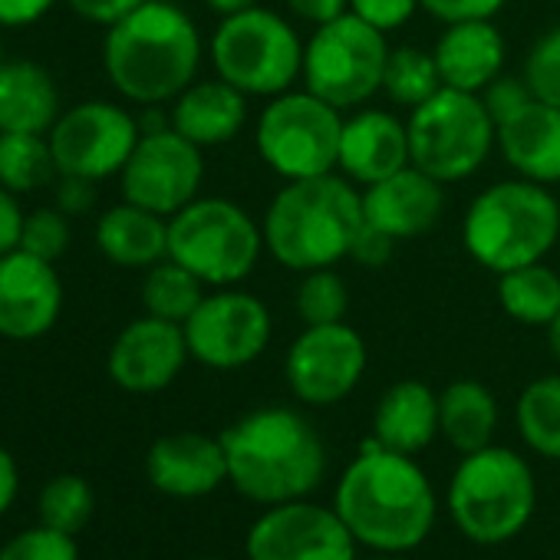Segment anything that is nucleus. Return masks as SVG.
I'll return each instance as SVG.
<instances>
[{"label": "nucleus", "mask_w": 560, "mask_h": 560, "mask_svg": "<svg viewBox=\"0 0 560 560\" xmlns=\"http://www.w3.org/2000/svg\"><path fill=\"white\" fill-rule=\"evenodd\" d=\"M334 511L360 547L376 553H409L429 540L439 521V491L416 455L363 442L340 471Z\"/></svg>", "instance_id": "f257e3e1"}, {"label": "nucleus", "mask_w": 560, "mask_h": 560, "mask_svg": "<svg viewBox=\"0 0 560 560\" xmlns=\"http://www.w3.org/2000/svg\"><path fill=\"white\" fill-rule=\"evenodd\" d=\"M228 485L250 504L273 508L314 498L327 475L317 425L291 406H260L221 432Z\"/></svg>", "instance_id": "f03ea898"}, {"label": "nucleus", "mask_w": 560, "mask_h": 560, "mask_svg": "<svg viewBox=\"0 0 560 560\" xmlns=\"http://www.w3.org/2000/svg\"><path fill=\"white\" fill-rule=\"evenodd\" d=\"M201 54L205 44L188 11L168 0H145L106 27L103 70L122 100L149 109L172 103L198 80Z\"/></svg>", "instance_id": "7ed1b4c3"}, {"label": "nucleus", "mask_w": 560, "mask_h": 560, "mask_svg": "<svg viewBox=\"0 0 560 560\" xmlns=\"http://www.w3.org/2000/svg\"><path fill=\"white\" fill-rule=\"evenodd\" d=\"M260 228L264 247L280 267L298 273L337 267L363 228V195L340 172L298 178L270 198Z\"/></svg>", "instance_id": "20e7f679"}, {"label": "nucleus", "mask_w": 560, "mask_h": 560, "mask_svg": "<svg viewBox=\"0 0 560 560\" xmlns=\"http://www.w3.org/2000/svg\"><path fill=\"white\" fill-rule=\"evenodd\" d=\"M560 241V201L547 185L504 178L471 198L462 218V244L475 264L508 273L544 260Z\"/></svg>", "instance_id": "39448f33"}, {"label": "nucleus", "mask_w": 560, "mask_h": 560, "mask_svg": "<svg viewBox=\"0 0 560 560\" xmlns=\"http://www.w3.org/2000/svg\"><path fill=\"white\" fill-rule=\"evenodd\" d=\"M445 508L458 534L481 547L514 540L537 511V478L530 462L508 445H485L458 458Z\"/></svg>", "instance_id": "423d86ee"}, {"label": "nucleus", "mask_w": 560, "mask_h": 560, "mask_svg": "<svg viewBox=\"0 0 560 560\" xmlns=\"http://www.w3.org/2000/svg\"><path fill=\"white\" fill-rule=\"evenodd\" d=\"M264 228L231 198H195L168 218V257L205 288H237L264 254Z\"/></svg>", "instance_id": "0eeeda50"}, {"label": "nucleus", "mask_w": 560, "mask_h": 560, "mask_svg": "<svg viewBox=\"0 0 560 560\" xmlns=\"http://www.w3.org/2000/svg\"><path fill=\"white\" fill-rule=\"evenodd\" d=\"M208 50L214 77L244 96L270 100L288 93L304 70V40L294 24L260 4L221 18Z\"/></svg>", "instance_id": "6e6552de"}, {"label": "nucleus", "mask_w": 560, "mask_h": 560, "mask_svg": "<svg viewBox=\"0 0 560 560\" xmlns=\"http://www.w3.org/2000/svg\"><path fill=\"white\" fill-rule=\"evenodd\" d=\"M406 129L412 165L442 185L471 178L498 145V126L481 96L448 86L409 109Z\"/></svg>", "instance_id": "1a4fd4ad"}, {"label": "nucleus", "mask_w": 560, "mask_h": 560, "mask_svg": "<svg viewBox=\"0 0 560 560\" xmlns=\"http://www.w3.org/2000/svg\"><path fill=\"white\" fill-rule=\"evenodd\" d=\"M343 116L311 90H288L270 96L254 126V149L260 162L284 182L337 172Z\"/></svg>", "instance_id": "9d476101"}, {"label": "nucleus", "mask_w": 560, "mask_h": 560, "mask_svg": "<svg viewBox=\"0 0 560 560\" xmlns=\"http://www.w3.org/2000/svg\"><path fill=\"white\" fill-rule=\"evenodd\" d=\"M389 50L386 31L347 11L337 21L314 27V34L304 40L301 83L340 113L360 109L383 93Z\"/></svg>", "instance_id": "9b49d317"}, {"label": "nucleus", "mask_w": 560, "mask_h": 560, "mask_svg": "<svg viewBox=\"0 0 560 560\" xmlns=\"http://www.w3.org/2000/svg\"><path fill=\"white\" fill-rule=\"evenodd\" d=\"M182 327L191 360L214 373L250 366L273 337V317L267 304L241 288L208 291Z\"/></svg>", "instance_id": "f8f14e48"}, {"label": "nucleus", "mask_w": 560, "mask_h": 560, "mask_svg": "<svg viewBox=\"0 0 560 560\" xmlns=\"http://www.w3.org/2000/svg\"><path fill=\"white\" fill-rule=\"evenodd\" d=\"M142 136L139 116L109 100H86L60 113L47 132L60 175L106 182L122 172Z\"/></svg>", "instance_id": "ddd939ff"}, {"label": "nucleus", "mask_w": 560, "mask_h": 560, "mask_svg": "<svg viewBox=\"0 0 560 560\" xmlns=\"http://www.w3.org/2000/svg\"><path fill=\"white\" fill-rule=\"evenodd\" d=\"M370 366V350L360 330L347 320L304 327L284 357V380L304 406L327 409L357 393Z\"/></svg>", "instance_id": "4468645a"}, {"label": "nucleus", "mask_w": 560, "mask_h": 560, "mask_svg": "<svg viewBox=\"0 0 560 560\" xmlns=\"http://www.w3.org/2000/svg\"><path fill=\"white\" fill-rule=\"evenodd\" d=\"M244 560H360V544L334 504L301 498L264 508L254 517Z\"/></svg>", "instance_id": "2eb2a0df"}, {"label": "nucleus", "mask_w": 560, "mask_h": 560, "mask_svg": "<svg viewBox=\"0 0 560 560\" xmlns=\"http://www.w3.org/2000/svg\"><path fill=\"white\" fill-rule=\"evenodd\" d=\"M205 149L178 136L172 126L142 132L129 162L119 172V191L126 201L149 208L162 218L191 205L205 182Z\"/></svg>", "instance_id": "dca6fc26"}, {"label": "nucleus", "mask_w": 560, "mask_h": 560, "mask_svg": "<svg viewBox=\"0 0 560 560\" xmlns=\"http://www.w3.org/2000/svg\"><path fill=\"white\" fill-rule=\"evenodd\" d=\"M188 360L185 327L142 314L116 334L106 357V373L122 393L155 396L182 376Z\"/></svg>", "instance_id": "f3484780"}, {"label": "nucleus", "mask_w": 560, "mask_h": 560, "mask_svg": "<svg viewBox=\"0 0 560 560\" xmlns=\"http://www.w3.org/2000/svg\"><path fill=\"white\" fill-rule=\"evenodd\" d=\"M63 280L54 260L27 250L0 257V337L31 343L47 337L63 314Z\"/></svg>", "instance_id": "a211bd4d"}, {"label": "nucleus", "mask_w": 560, "mask_h": 560, "mask_svg": "<svg viewBox=\"0 0 560 560\" xmlns=\"http://www.w3.org/2000/svg\"><path fill=\"white\" fill-rule=\"evenodd\" d=\"M149 485L175 501H201L228 485V458L221 435L182 429L159 435L145 452Z\"/></svg>", "instance_id": "6ab92c4d"}, {"label": "nucleus", "mask_w": 560, "mask_h": 560, "mask_svg": "<svg viewBox=\"0 0 560 560\" xmlns=\"http://www.w3.org/2000/svg\"><path fill=\"white\" fill-rule=\"evenodd\" d=\"M412 165L409 159V129L393 109L360 106L343 116L340 159L337 172L350 178L357 188L389 178L393 172Z\"/></svg>", "instance_id": "aec40b11"}, {"label": "nucleus", "mask_w": 560, "mask_h": 560, "mask_svg": "<svg viewBox=\"0 0 560 560\" xmlns=\"http://www.w3.org/2000/svg\"><path fill=\"white\" fill-rule=\"evenodd\" d=\"M363 221L386 231L396 241H412L432 231L445 211V185L416 165L393 172L383 182L360 188Z\"/></svg>", "instance_id": "412c9836"}, {"label": "nucleus", "mask_w": 560, "mask_h": 560, "mask_svg": "<svg viewBox=\"0 0 560 560\" xmlns=\"http://www.w3.org/2000/svg\"><path fill=\"white\" fill-rule=\"evenodd\" d=\"M442 86L462 93H481L494 77L504 73V37L494 21H465L445 24L442 37L432 47Z\"/></svg>", "instance_id": "4be33fe9"}, {"label": "nucleus", "mask_w": 560, "mask_h": 560, "mask_svg": "<svg viewBox=\"0 0 560 560\" xmlns=\"http://www.w3.org/2000/svg\"><path fill=\"white\" fill-rule=\"evenodd\" d=\"M247 100L250 96H244L221 77L195 80L172 100L168 126L198 149L228 145L247 122Z\"/></svg>", "instance_id": "5701e85b"}, {"label": "nucleus", "mask_w": 560, "mask_h": 560, "mask_svg": "<svg viewBox=\"0 0 560 560\" xmlns=\"http://www.w3.org/2000/svg\"><path fill=\"white\" fill-rule=\"evenodd\" d=\"M498 152L517 178L560 185V109L530 100L517 116L498 126Z\"/></svg>", "instance_id": "b1692460"}, {"label": "nucleus", "mask_w": 560, "mask_h": 560, "mask_svg": "<svg viewBox=\"0 0 560 560\" xmlns=\"http://www.w3.org/2000/svg\"><path fill=\"white\" fill-rule=\"evenodd\" d=\"M373 442L383 448L402 452V455H419L425 452L439 432V393L422 383V380H399L393 383L376 409H373Z\"/></svg>", "instance_id": "393cba45"}, {"label": "nucleus", "mask_w": 560, "mask_h": 560, "mask_svg": "<svg viewBox=\"0 0 560 560\" xmlns=\"http://www.w3.org/2000/svg\"><path fill=\"white\" fill-rule=\"evenodd\" d=\"M96 247L116 267L149 270L168 257V218L122 198L96 218Z\"/></svg>", "instance_id": "a878e982"}, {"label": "nucleus", "mask_w": 560, "mask_h": 560, "mask_svg": "<svg viewBox=\"0 0 560 560\" xmlns=\"http://www.w3.org/2000/svg\"><path fill=\"white\" fill-rule=\"evenodd\" d=\"M60 113V90L47 67L34 60L0 63V132L47 136Z\"/></svg>", "instance_id": "bb28decb"}, {"label": "nucleus", "mask_w": 560, "mask_h": 560, "mask_svg": "<svg viewBox=\"0 0 560 560\" xmlns=\"http://www.w3.org/2000/svg\"><path fill=\"white\" fill-rule=\"evenodd\" d=\"M498 422V396L481 380H452L439 393V432L458 455L491 445Z\"/></svg>", "instance_id": "cd10ccee"}, {"label": "nucleus", "mask_w": 560, "mask_h": 560, "mask_svg": "<svg viewBox=\"0 0 560 560\" xmlns=\"http://www.w3.org/2000/svg\"><path fill=\"white\" fill-rule=\"evenodd\" d=\"M498 304L514 324L547 330L560 314V273L544 260L498 273Z\"/></svg>", "instance_id": "c85d7f7f"}, {"label": "nucleus", "mask_w": 560, "mask_h": 560, "mask_svg": "<svg viewBox=\"0 0 560 560\" xmlns=\"http://www.w3.org/2000/svg\"><path fill=\"white\" fill-rule=\"evenodd\" d=\"M514 429L527 452L560 462V373L537 376L517 393Z\"/></svg>", "instance_id": "c756f323"}, {"label": "nucleus", "mask_w": 560, "mask_h": 560, "mask_svg": "<svg viewBox=\"0 0 560 560\" xmlns=\"http://www.w3.org/2000/svg\"><path fill=\"white\" fill-rule=\"evenodd\" d=\"M205 294L208 288L201 280L172 257L152 264L142 277V311L159 320L185 324L195 314V307L205 301Z\"/></svg>", "instance_id": "7c9ffc66"}, {"label": "nucleus", "mask_w": 560, "mask_h": 560, "mask_svg": "<svg viewBox=\"0 0 560 560\" xmlns=\"http://www.w3.org/2000/svg\"><path fill=\"white\" fill-rule=\"evenodd\" d=\"M57 178L60 172L47 136L0 132V185L11 188L14 195H31Z\"/></svg>", "instance_id": "2f4dec72"}, {"label": "nucleus", "mask_w": 560, "mask_h": 560, "mask_svg": "<svg viewBox=\"0 0 560 560\" xmlns=\"http://www.w3.org/2000/svg\"><path fill=\"white\" fill-rule=\"evenodd\" d=\"M439 90H442V73L435 67L432 50L412 44L389 50L386 73H383V93L389 96V103L402 109H416L425 100H432Z\"/></svg>", "instance_id": "473e14b6"}, {"label": "nucleus", "mask_w": 560, "mask_h": 560, "mask_svg": "<svg viewBox=\"0 0 560 560\" xmlns=\"http://www.w3.org/2000/svg\"><path fill=\"white\" fill-rule=\"evenodd\" d=\"M37 514H40V524H50L67 534H80L96 514V491L83 475L63 471L40 488Z\"/></svg>", "instance_id": "72a5a7b5"}, {"label": "nucleus", "mask_w": 560, "mask_h": 560, "mask_svg": "<svg viewBox=\"0 0 560 560\" xmlns=\"http://www.w3.org/2000/svg\"><path fill=\"white\" fill-rule=\"evenodd\" d=\"M298 317L304 327L340 324L350 311V284L337 267H317L301 273V288L294 298Z\"/></svg>", "instance_id": "f704fd0d"}, {"label": "nucleus", "mask_w": 560, "mask_h": 560, "mask_svg": "<svg viewBox=\"0 0 560 560\" xmlns=\"http://www.w3.org/2000/svg\"><path fill=\"white\" fill-rule=\"evenodd\" d=\"M0 560H80L77 534L34 524L0 544Z\"/></svg>", "instance_id": "c9c22d12"}, {"label": "nucleus", "mask_w": 560, "mask_h": 560, "mask_svg": "<svg viewBox=\"0 0 560 560\" xmlns=\"http://www.w3.org/2000/svg\"><path fill=\"white\" fill-rule=\"evenodd\" d=\"M521 77L527 80L534 100L560 109V27L544 31L530 44Z\"/></svg>", "instance_id": "e433bc0d"}, {"label": "nucleus", "mask_w": 560, "mask_h": 560, "mask_svg": "<svg viewBox=\"0 0 560 560\" xmlns=\"http://www.w3.org/2000/svg\"><path fill=\"white\" fill-rule=\"evenodd\" d=\"M70 241H73L70 218H67L57 205L27 211V218H24V234H21V250L37 254V257L57 264V260L70 250Z\"/></svg>", "instance_id": "4c0bfd02"}, {"label": "nucleus", "mask_w": 560, "mask_h": 560, "mask_svg": "<svg viewBox=\"0 0 560 560\" xmlns=\"http://www.w3.org/2000/svg\"><path fill=\"white\" fill-rule=\"evenodd\" d=\"M478 96H481V103H485L488 116L494 119V126L508 122L511 116H517V113L534 100V96H530L527 80H524V77H511V73L494 77V80H491Z\"/></svg>", "instance_id": "58836bf2"}, {"label": "nucleus", "mask_w": 560, "mask_h": 560, "mask_svg": "<svg viewBox=\"0 0 560 560\" xmlns=\"http://www.w3.org/2000/svg\"><path fill=\"white\" fill-rule=\"evenodd\" d=\"M419 8H422L419 0H350V14L363 18L366 24H373L386 34L409 24Z\"/></svg>", "instance_id": "ea45409f"}, {"label": "nucleus", "mask_w": 560, "mask_h": 560, "mask_svg": "<svg viewBox=\"0 0 560 560\" xmlns=\"http://www.w3.org/2000/svg\"><path fill=\"white\" fill-rule=\"evenodd\" d=\"M422 11L442 24H465V21H494L504 0H419Z\"/></svg>", "instance_id": "a19ab883"}, {"label": "nucleus", "mask_w": 560, "mask_h": 560, "mask_svg": "<svg viewBox=\"0 0 560 560\" xmlns=\"http://www.w3.org/2000/svg\"><path fill=\"white\" fill-rule=\"evenodd\" d=\"M396 237H389L386 231L373 228L370 221H363V228L357 231L353 237V247H350V260H357L360 267H370V270H380L393 260L396 254Z\"/></svg>", "instance_id": "79ce46f5"}, {"label": "nucleus", "mask_w": 560, "mask_h": 560, "mask_svg": "<svg viewBox=\"0 0 560 560\" xmlns=\"http://www.w3.org/2000/svg\"><path fill=\"white\" fill-rule=\"evenodd\" d=\"M100 182L93 178H80V175H60L57 178V195H54V205L67 214V218H83L96 208V191Z\"/></svg>", "instance_id": "37998d69"}, {"label": "nucleus", "mask_w": 560, "mask_h": 560, "mask_svg": "<svg viewBox=\"0 0 560 560\" xmlns=\"http://www.w3.org/2000/svg\"><path fill=\"white\" fill-rule=\"evenodd\" d=\"M67 4L77 18L100 24V27H113L122 18H129L136 8H142L145 0H67Z\"/></svg>", "instance_id": "c03bdc74"}, {"label": "nucleus", "mask_w": 560, "mask_h": 560, "mask_svg": "<svg viewBox=\"0 0 560 560\" xmlns=\"http://www.w3.org/2000/svg\"><path fill=\"white\" fill-rule=\"evenodd\" d=\"M24 218H27V211L21 208V195L0 185V257L21 247Z\"/></svg>", "instance_id": "a18cd8bd"}, {"label": "nucleus", "mask_w": 560, "mask_h": 560, "mask_svg": "<svg viewBox=\"0 0 560 560\" xmlns=\"http://www.w3.org/2000/svg\"><path fill=\"white\" fill-rule=\"evenodd\" d=\"M57 8V0H0V27L21 31L44 21Z\"/></svg>", "instance_id": "49530a36"}, {"label": "nucleus", "mask_w": 560, "mask_h": 560, "mask_svg": "<svg viewBox=\"0 0 560 560\" xmlns=\"http://www.w3.org/2000/svg\"><path fill=\"white\" fill-rule=\"evenodd\" d=\"M284 4L298 21H304L311 27L330 24L350 11V0H284Z\"/></svg>", "instance_id": "de8ad7c7"}, {"label": "nucleus", "mask_w": 560, "mask_h": 560, "mask_svg": "<svg viewBox=\"0 0 560 560\" xmlns=\"http://www.w3.org/2000/svg\"><path fill=\"white\" fill-rule=\"evenodd\" d=\"M21 494V465L18 458L0 445V517H4Z\"/></svg>", "instance_id": "09e8293b"}, {"label": "nucleus", "mask_w": 560, "mask_h": 560, "mask_svg": "<svg viewBox=\"0 0 560 560\" xmlns=\"http://www.w3.org/2000/svg\"><path fill=\"white\" fill-rule=\"evenodd\" d=\"M205 8L214 11L218 18H231V14H241L247 8H257V0H205Z\"/></svg>", "instance_id": "8fccbe9b"}, {"label": "nucleus", "mask_w": 560, "mask_h": 560, "mask_svg": "<svg viewBox=\"0 0 560 560\" xmlns=\"http://www.w3.org/2000/svg\"><path fill=\"white\" fill-rule=\"evenodd\" d=\"M547 347H550V353H553V360L560 363V314H557V320L547 327Z\"/></svg>", "instance_id": "3c124183"}, {"label": "nucleus", "mask_w": 560, "mask_h": 560, "mask_svg": "<svg viewBox=\"0 0 560 560\" xmlns=\"http://www.w3.org/2000/svg\"><path fill=\"white\" fill-rule=\"evenodd\" d=\"M360 560H402V553H376V550H370V557H360Z\"/></svg>", "instance_id": "603ef678"}, {"label": "nucleus", "mask_w": 560, "mask_h": 560, "mask_svg": "<svg viewBox=\"0 0 560 560\" xmlns=\"http://www.w3.org/2000/svg\"><path fill=\"white\" fill-rule=\"evenodd\" d=\"M0 63H4V27H0Z\"/></svg>", "instance_id": "864d4df0"}, {"label": "nucleus", "mask_w": 560, "mask_h": 560, "mask_svg": "<svg viewBox=\"0 0 560 560\" xmlns=\"http://www.w3.org/2000/svg\"><path fill=\"white\" fill-rule=\"evenodd\" d=\"M201 560H228V557H201Z\"/></svg>", "instance_id": "5fc2aeb1"}]
</instances>
